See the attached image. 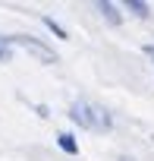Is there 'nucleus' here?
<instances>
[{"instance_id": "nucleus-4", "label": "nucleus", "mask_w": 154, "mask_h": 161, "mask_svg": "<svg viewBox=\"0 0 154 161\" xmlns=\"http://www.w3.org/2000/svg\"><path fill=\"white\" fill-rule=\"evenodd\" d=\"M57 142H60V148H63L66 155H75V152H79V145H75V139H72L69 133H60V136H57Z\"/></svg>"}, {"instance_id": "nucleus-7", "label": "nucleus", "mask_w": 154, "mask_h": 161, "mask_svg": "<svg viewBox=\"0 0 154 161\" xmlns=\"http://www.w3.org/2000/svg\"><path fill=\"white\" fill-rule=\"evenodd\" d=\"M44 22H47V29H54V32H57V35H60V38H66V32H63V29H60V25H57V22H54V19H44Z\"/></svg>"}, {"instance_id": "nucleus-8", "label": "nucleus", "mask_w": 154, "mask_h": 161, "mask_svg": "<svg viewBox=\"0 0 154 161\" xmlns=\"http://www.w3.org/2000/svg\"><path fill=\"white\" fill-rule=\"evenodd\" d=\"M145 51H148V54H151V57H154V44H148V47H145Z\"/></svg>"}, {"instance_id": "nucleus-2", "label": "nucleus", "mask_w": 154, "mask_h": 161, "mask_svg": "<svg viewBox=\"0 0 154 161\" xmlns=\"http://www.w3.org/2000/svg\"><path fill=\"white\" fill-rule=\"evenodd\" d=\"M7 44H19V47L32 51L35 57H41V60H47V63H57V54H54L47 44H41V41H35V38H28V35H13V38H7Z\"/></svg>"}, {"instance_id": "nucleus-6", "label": "nucleus", "mask_w": 154, "mask_h": 161, "mask_svg": "<svg viewBox=\"0 0 154 161\" xmlns=\"http://www.w3.org/2000/svg\"><path fill=\"white\" fill-rule=\"evenodd\" d=\"M10 57H13V51H10V44H7V38H0V60L7 63Z\"/></svg>"}, {"instance_id": "nucleus-1", "label": "nucleus", "mask_w": 154, "mask_h": 161, "mask_svg": "<svg viewBox=\"0 0 154 161\" xmlns=\"http://www.w3.org/2000/svg\"><path fill=\"white\" fill-rule=\"evenodd\" d=\"M69 117H72L75 123H79V126L91 130V133H107V130L113 126L110 114H107L104 108L91 104V101H75V104L69 108Z\"/></svg>"}, {"instance_id": "nucleus-5", "label": "nucleus", "mask_w": 154, "mask_h": 161, "mask_svg": "<svg viewBox=\"0 0 154 161\" xmlns=\"http://www.w3.org/2000/svg\"><path fill=\"white\" fill-rule=\"evenodd\" d=\"M126 7L135 13V16H141V19H148L151 16V10H148V3H141V0H126Z\"/></svg>"}, {"instance_id": "nucleus-3", "label": "nucleus", "mask_w": 154, "mask_h": 161, "mask_svg": "<svg viewBox=\"0 0 154 161\" xmlns=\"http://www.w3.org/2000/svg\"><path fill=\"white\" fill-rule=\"evenodd\" d=\"M98 10H101V13L107 16V22H110V25H120V13H116V7H113V3L101 0V3H98Z\"/></svg>"}]
</instances>
